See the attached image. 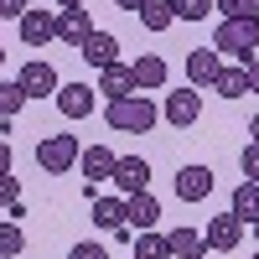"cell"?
<instances>
[{"label": "cell", "mask_w": 259, "mask_h": 259, "mask_svg": "<svg viewBox=\"0 0 259 259\" xmlns=\"http://www.w3.org/2000/svg\"><path fill=\"white\" fill-rule=\"evenodd\" d=\"M233 218H239V223H259V182H239V187H233Z\"/></svg>", "instance_id": "ac0fdd59"}, {"label": "cell", "mask_w": 259, "mask_h": 259, "mask_svg": "<svg viewBox=\"0 0 259 259\" xmlns=\"http://www.w3.org/2000/svg\"><path fill=\"white\" fill-rule=\"evenodd\" d=\"M244 239V223L233 218V212H218V218H207V233H202V244L207 249H218V254H233Z\"/></svg>", "instance_id": "277c9868"}, {"label": "cell", "mask_w": 259, "mask_h": 259, "mask_svg": "<svg viewBox=\"0 0 259 259\" xmlns=\"http://www.w3.org/2000/svg\"><path fill=\"white\" fill-rule=\"evenodd\" d=\"M130 78H135V94H156V89H166V57L140 52L135 62H130Z\"/></svg>", "instance_id": "52a82bcc"}, {"label": "cell", "mask_w": 259, "mask_h": 259, "mask_svg": "<svg viewBox=\"0 0 259 259\" xmlns=\"http://www.w3.org/2000/svg\"><path fill=\"white\" fill-rule=\"evenodd\" d=\"M94 104H99V89H89V83H62L57 89V109L68 119H89Z\"/></svg>", "instance_id": "8992f818"}, {"label": "cell", "mask_w": 259, "mask_h": 259, "mask_svg": "<svg viewBox=\"0 0 259 259\" xmlns=\"http://www.w3.org/2000/svg\"><path fill=\"white\" fill-rule=\"evenodd\" d=\"M161 119V104L150 94H130V99H109V109H104V124L109 130H124V135H145V130H156Z\"/></svg>", "instance_id": "6da1fadb"}, {"label": "cell", "mask_w": 259, "mask_h": 259, "mask_svg": "<svg viewBox=\"0 0 259 259\" xmlns=\"http://www.w3.org/2000/svg\"><path fill=\"white\" fill-rule=\"evenodd\" d=\"M68 259H109V254H104V249H99V244H78V249H73V254H68Z\"/></svg>", "instance_id": "1f68e13d"}, {"label": "cell", "mask_w": 259, "mask_h": 259, "mask_svg": "<svg viewBox=\"0 0 259 259\" xmlns=\"http://www.w3.org/2000/svg\"><path fill=\"white\" fill-rule=\"evenodd\" d=\"M94 223L109 228V233H119L124 228V197H94Z\"/></svg>", "instance_id": "ffe728a7"}, {"label": "cell", "mask_w": 259, "mask_h": 259, "mask_svg": "<svg viewBox=\"0 0 259 259\" xmlns=\"http://www.w3.org/2000/svg\"><path fill=\"white\" fill-rule=\"evenodd\" d=\"M16 197H21V182L11 171H0V202H16Z\"/></svg>", "instance_id": "f1b7e54d"}, {"label": "cell", "mask_w": 259, "mask_h": 259, "mask_svg": "<svg viewBox=\"0 0 259 259\" xmlns=\"http://www.w3.org/2000/svg\"><path fill=\"white\" fill-rule=\"evenodd\" d=\"M0 171H11V145L0 140Z\"/></svg>", "instance_id": "836d02e7"}, {"label": "cell", "mask_w": 259, "mask_h": 259, "mask_svg": "<svg viewBox=\"0 0 259 259\" xmlns=\"http://www.w3.org/2000/svg\"><path fill=\"white\" fill-rule=\"evenodd\" d=\"M83 62H94L99 73H104V68H114V62H119V41H114L109 31H94L89 41H83Z\"/></svg>", "instance_id": "2e32d148"}, {"label": "cell", "mask_w": 259, "mask_h": 259, "mask_svg": "<svg viewBox=\"0 0 259 259\" xmlns=\"http://www.w3.org/2000/svg\"><path fill=\"white\" fill-rule=\"evenodd\" d=\"M78 161H83V182H104V177H114V161L119 156H114L109 145H89Z\"/></svg>", "instance_id": "e0dca14e"}, {"label": "cell", "mask_w": 259, "mask_h": 259, "mask_svg": "<svg viewBox=\"0 0 259 259\" xmlns=\"http://www.w3.org/2000/svg\"><path fill=\"white\" fill-rule=\"evenodd\" d=\"M130 259H171V249H166V233H140L135 239V249H130Z\"/></svg>", "instance_id": "603a6c76"}, {"label": "cell", "mask_w": 259, "mask_h": 259, "mask_svg": "<svg viewBox=\"0 0 259 259\" xmlns=\"http://www.w3.org/2000/svg\"><path fill=\"white\" fill-rule=\"evenodd\" d=\"M249 135H254V145H259V114H254V119H249Z\"/></svg>", "instance_id": "8d00e7d4"}, {"label": "cell", "mask_w": 259, "mask_h": 259, "mask_svg": "<svg viewBox=\"0 0 259 259\" xmlns=\"http://www.w3.org/2000/svg\"><path fill=\"white\" fill-rule=\"evenodd\" d=\"M99 94H109V99H130V94H135V78H130L124 62H114V68L99 73Z\"/></svg>", "instance_id": "d6986e66"}, {"label": "cell", "mask_w": 259, "mask_h": 259, "mask_svg": "<svg viewBox=\"0 0 259 259\" xmlns=\"http://www.w3.org/2000/svg\"><path fill=\"white\" fill-rule=\"evenodd\" d=\"M57 6H62V11H78V6H89V0H57Z\"/></svg>", "instance_id": "d590c367"}, {"label": "cell", "mask_w": 259, "mask_h": 259, "mask_svg": "<svg viewBox=\"0 0 259 259\" xmlns=\"http://www.w3.org/2000/svg\"><path fill=\"white\" fill-rule=\"evenodd\" d=\"M223 21H259V0H218Z\"/></svg>", "instance_id": "484cf974"}, {"label": "cell", "mask_w": 259, "mask_h": 259, "mask_svg": "<svg viewBox=\"0 0 259 259\" xmlns=\"http://www.w3.org/2000/svg\"><path fill=\"white\" fill-rule=\"evenodd\" d=\"M78 156H83L78 135H41V140H36V166H41V171H52V177L73 171Z\"/></svg>", "instance_id": "3957f363"}, {"label": "cell", "mask_w": 259, "mask_h": 259, "mask_svg": "<svg viewBox=\"0 0 259 259\" xmlns=\"http://www.w3.org/2000/svg\"><path fill=\"white\" fill-rule=\"evenodd\" d=\"M254 259H259V254H254Z\"/></svg>", "instance_id": "ab89813d"}, {"label": "cell", "mask_w": 259, "mask_h": 259, "mask_svg": "<svg viewBox=\"0 0 259 259\" xmlns=\"http://www.w3.org/2000/svg\"><path fill=\"white\" fill-rule=\"evenodd\" d=\"M254 233H259V223H254Z\"/></svg>", "instance_id": "f35d334b"}, {"label": "cell", "mask_w": 259, "mask_h": 259, "mask_svg": "<svg viewBox=\"0 0 259 259\" xmlns=\"http://www.w3.org/2000/svg\"><path fill=\"white\" fill-rule=\"evenodd\" d=\"M244 78H249V94H259V52L244 62Z\"/></svg>", "instance_id": "4dcf8cb0"}, {"label": "cell", "mask_w": 259, "mask_h": 259, "mask_svg": "<svg viewBox=\"0 0 259 259\" xmlns=\"http://www.w3.org/2000/svg\"><path fill=\"white\" fill-rule=\"evenodd\" d=\"M161 218V202L150 197V192H135V197H124V228H135V233H150Z\"/></svg>", "instance_id": "8fae6325"}, {"label": "cell", "mask_w": 259, "mask_h": 259, "mask_svg": "<svg viewBox=\"0 0 259 259\" xmlns=\"http://www.w3.org/2000/svg\"><path fill=\"white\" fill-rule=\"evenodd\" d=\"M197 114H202V94L197 89H171L166 94V124L187 130V124H197Z\"/></svg>", "instance_id": "5b68a950"}, {"label": "cell", "mask_w": 259, "mask_h": 259, "mask_svg": "<svg viewBox=\"0 0 259 259\" xmlns=\"http://www.w3.org/2000/svg\"><path fill=\"white\" fill-rule=\"evenodd\" d=\"M171 11H177V21H207L212 0H171Z\"/></svg>", "instance_id": "4316f807"}, {"label": "cell", "mask_w": 259, "mask_h": 259, "mask_svg": "<svg viewBox=\"0 0 259 259\" xmlns=\"http://www.w3.org/2000/svg\"><path fill=\"white\" fill-rule=\"evenodd\" d=\"M166 249H171V259H207V244H202V233L197 228H171L166 233Z\"/></svg>", "instance_id": "9a60e30c"}, {"label": "cell", "mask_w": 259, "mask_h": 259, "mask_svg": "<svg viewBox=\"0 0 259 259\" xmlns=\"http://www.w3.org/2000/svg\"><path fill=\"white\" fill-rule=\"evenodd\" d=\"M114 6H119V11H140L145 0H114Z\"/></svg>", "instance_id": "e575fe53"}, {"label": "cell", "mask_w": 259, "mask_h": 259, "mask_svg": "<svg viewBox=\"0 0 259 259\" xmlns=\"http://www.w3.org/2000/svg\"><path fill=\"white\" fill-rule=\"evenodd\" d=\"M0 62H6V47H0Z\"/></svg>", "instance_id": "74e56055"}, {"label": "cell", "mask_w": 259, "mask_h": 259, "mask_svg": "<svg viewBox=\"0 0 259 259\" xmlns=\"http://www.w3.org/2000/svg\"><path fill=\"white\" fill-rule=\"evenodd\" d=\"M21 89H26V99H47V94H57L62 83H57V73H52V62H41V57H31L26 68H21Z\"/></svg>", "instance_id": "ba28073f"}, {"label": "cell", "mask_w": 259, "mask_h": 259, "mask_svg": "<svg viewBox=\"0 0 259 259\" xmlns=\"http://www.w3.org/2000/svg\"><path fill=\"white\" fill-rule=\"evenodd\" d=\"M16 218H26V202H21V197H16V202H6V223H16Z\"/></svg>", "instance_id": "d6a6232c"}, {"label": "cell", "mask_w": 259, "mask_h": 259, "mask_svg": "<svg viewBox=\"0 0 259 259\" xmlns=\"http://www.w3.org/2000/svg\"><path fill=\"white\" fill-rule=\"evenodd\" d=\"M26 104H31V99H26V89H21L16 78H11V83H0V119H16Z\"/></svg>", "instance_id": "cb8c5ba5"}, {"label": "cell", "mask_w": 259, "mask_h": 259, "mask_svg": "<svg viewBox=\"0 0 259 259\" xmlns=\"http://www.w3.org/2000/svg\"><path fill=\"white\" fill-rule=\"evenodd\" d=\"M239 166H244V177H249V182H259V145H254V140L239 150Z\"/></svg>", "instance_id": "83f0119b"}, {"label": "cell", "mask_w": 259, "mask_h": 259, "mask_svg": "<svg viewBox=\"0 0 259 259\" xmlns=\"http://www.w3.org/2000/svg\"><path fill=\"white\" fill-rule=\"evenodd\" d=\"M94 36V16L89 6H78V11H57V41H68V47L83 52V41Z\"/></svg>", "instance_id": "9c48e42d"}, {"label": "cell", "mask_w": 259, "mask_h": 259, "mask_svg": "<svg viewBox=\"0 0 259 259\" xmlns=\"http://www.w3.org/2000/svg\"><path fill=\"white\" fill-rule=\"evenodd\" d=\"M109 182H119L124 197H135V192L150 187V161H145V156H124V161H114V177H109Z\"/></svg>", "instance_id": "30bf717a"}, {"label": "cell", "mask_w": 259, "mask_h": 259, "mask_svg": "<svg viewBox=\"0 0 259 259\" xmlns=\"http://www.w3.org/2000/svg\"><path fill=\"white\" fill-rule=\"evenodd\" d=\"M31 11V0H0V21H6V16H26Z\"/></svg>", "instance_id": "f546056e"}, {"label": "cell", "mask_w": 259, "mask_h": 259, "mask_svg": "<svg viewBox=\"0 0 259 259\" xmlns=\"http://www.w3.org/2000/svg\"><path fill=\"white\" fill-rule=\"evenodd\" d=\"M212 94H218V99H244V94H249L244 68H223V73H218V83H212Z\"/></svg>", "instance_id": "7402d4cb"}, {"label": "cell", "mask_w": 259, "mask_h": 259, "mask_svg": "<svg viewBox=\"0 0 259 259\" xmlns=\"http://www.w3.org/2000/svg\"><path fill=\"white\" fill-rule=\"evenodd\" d=\"M212 52H218V57H239V62H249V57L259 52V21H223L218 36H212Z\"/></svg>", "instance_id": "7a4b0ae2"}, {"label": "cell", "mask_w": 259, "mask_h": 259, "mask_svg": "<svg viewBox=\"0 0 259 259\" xmlns=\"http://www.w3.org/2000/svg\"><path fill=\"white\" fill-rule=\"evenodd\" d=\"M140 21H145V31H166L171 21H177V11H171V0H145Z\"/></svg>", "instance_id": "44dd1931"}, {"label": "cell", "mask_w": 259, "mask_h": 259, "mask_svg": "<svg viewBox=\"0 0 259 259\" xmlns=\"http://www.w3.org/2000/svg\"><path fill=\"white\" fill-rule=\"evenodd\" d=\"M212 192V166H182L177 171V197L182 202H202Z\"/></svg>", "instance_id": "4fadbf2b"}, {"label": "cell", "mask_w": 259, "mask_h": 259, "mask_svg": "<svg viewBox=\"0 0 259 259\" xmlns=\"http://www.w3.org/2000/svg\"><path fill=\"white\" fill-rule=\"evenodd\" d=\"M21 249H26V233H21V223H6V218H0V259H16Z\"/></svg>", "instance_id": "d4e9b609"}, {"label": "cell", "mask_w": 259, "mask_h": 259, "mask_svg": "<svg viewBox=\"0 0 259 259\" xmlns=\"http://www.w3.org/2000/svg\"><path fill=\"white\" fill-rule=\"evenodd\" d=\"M218 73H223V57H218V52L197 47V52L187 57V78H192V89H212V83H218Z\"/></svg>", "instance_id": "5bb4252c"}, {"label": "cell", "mask_w": 259, "mask_h": 259, "mask_svg": "<svg viewBox=\"0 0 259 259\" xmlns=\"http://www.w3.org/2000/svg\"><path fill=\"white\" fill-rule=\"evenodd\" d=\"M57 36V11H26L21 16V41H26V47H41V41H52Z\"/></svg>", "instance_id": "7c38bea8"}]
</instances>
